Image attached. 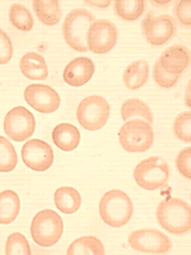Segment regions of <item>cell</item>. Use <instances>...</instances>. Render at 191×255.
<instances>
[{
  "instance_id": "obj_14",
  "label": "cell",
  "mask_w": 191,
  "mask_h": 255,
  "mask_svg": "<svg viewBox=\"0 0 191 255\" xmlns=\"http://www.w3.org/2000/svg\"><path fill=\"white\" fill-rule=\"evenodd\" d=\"M95 73V64L88 58H77L64 69L63 78L72 87H82L91 81Z\"/></svg>"
},
{
  "instance_id": "obj_31",
  "label": "cell",
  "mask_w": 191,
  "mask_h": 255,
  "mask_svg": "<svg viewBox=\"0 0 191 255\" xmlns=\"http://www.w3.org/2000/svg\"><path fill=\"white\" fill-rule=\"evenodd\" d=\"M13 56V45L3 29L0 28V64H6Z\"/></svg>"
},
{
  "instance_id": "obj_2",
  "label": "cell",
  "mask_w": 191,
  "mask_h": 255,
  "mask_svg": "<svg viewBox=\"0 0 191 255\" xmlns=\"http://www.w3.org/2000/svg\"><path fill=\"white\" fill-rule=\"evenodd\" d=\"M99 216L111 227H122L130 221L134 212L133 202L122 190L107 191L99 200Z\"/></svg>"
},
{
  "instance_id": "obj_28",
  "label": "cell",
  "mask_w": 191,
  "mask_h": 255,
  "mask_svg": "<svg viewBox=\"0 0 191 255\" xmlns=\"http://www.w3.org/2000/svg\"><path fill=\"white\" fill-rule=\"evenodd\" d=\"M174 131L179 139L184 142H191V113H181L174 123Z\"/></svg>"
},
{
  "instance_id": "obj_1",
  "label": "cell",
  "mask_w": 191,
  "mask_h": 255,
  "mask_svg": "<svg viewBox=\"0 0 191 255\" xmlns=\"http://www.w3.org/2000/svg\"><path fill=\"white\" fill-rule=\"evenodd\" d=\"M157 221L166 231L174 235H184L190 231L191 211L185 200L167 198L157 207Z\"/></svg>"
},
{
  "instance_id": "obj_12",
  "label": "cell",
  "mask_w": 191,
  "mask_h": 255,
  "mask_svg": "<svg viewBox=\"0 0 191 255\" xmlns=\"http://www.w3.org/2000/svg\"><path fill=\"white\" fill-rule=\"evenodd\" d=\"M27 104L42 114L55 113L60 108V96L46 84H29L24 91Z\"/></svg>"
},
{
  "instance_id": "obj_10",
  "label": "cell",
  "mask_w": 191,
  "mask_h": 255,
  "mask_svg": "<svg viewBox=\"0 0 191 255\" xmlns=\"http://www.w3.org/2000/svg\"><path fill=\"white\" fill-rule=\"evenodd\" d=\"M145 40L153 46H161L176 35V22L171 15L154 17L153 13H148L142 23Z\"/></svg>"
},
{
  "instance_id": "obj_3",
  "label": "cell",
  "mask_w": 191,
  "mask_h": 255,
  "mask_svg": "<svg viewBox=\"0 0 191 255\" xmlns=\"http://www.w3.org/2000/svg\"><path fill=\"white\" fill-rule=\"evenodd\" d=\"M95 20V15L86 9H74L67 15L63 32L64 38L72 49L79 52L88 51L87 35Z\"/></svg>"
},
{
  "instance_id": "obj_21",
  "label": "cell",
  "mask_w": 191,
  "mask_h": 255,
  "mask_svg": "<svg viewBox=\"0 0 191 255\" xmlns=\"http://www.w3.org/2000/svg\"><path fill=\"white\" fill-rule=\"evenodd\" d=\"M20 211V199L13 190L0 193V223L9 225L17 218Z\"/></svg>"
},
{
  "instance_id": "obj_16",
  "label": "cell",
  "mask_w": 191,
  "mask_h": 255,
  "mask_svg": "<svg viewBox=\"0 0 191 255\" xmlns=\"http://www.w3.org/2000/svg\"><path fill=\"white\" fill-rule=\"evenodd\" d=\"M20 72L26 78L33 81H44L49 76L46 61L37 52H27L19 61Z\"/></svg>"
},
{
  "instance_id": "obj_29",
  "label": "cell",
  "mask_w": 191,
  "mask_h": 255,
  "mask_svg": "<svg viewBox=\"0 0 191 255\" xmlns=\"http://www.w3.org/2000/svg\"><path fill=\"white\" fill-rule=\"evenodd\" d=\"M153 78L159 87L171 88L177 83L180 76H175V74H168V73H166L165 70L161 68L158 61H157L153 69Z\"/></svg>"
},
{
  "instance_id": "obj_25",
  "label": "cell",
  "mask_w": 191,
  "mask_h": 255,
  "mask_svg": "<svg viewBox=\"0 0 191 255\" xmlns=\"http://www.w3.org/2000/svg\"><path fill=\"white\" fill-rule=\"evenodd\" d=\"M9 19L13 26L20 31H31L33 27V17L29 9L22 4H13L9 9Z\"/></svg>"
},
{
  "instance_id": "obj_15",
  "label": "cell",
  "mask_w": 191,
  "mask_h": 255,
  "mask_svg": "<svg viewBox=\"0 0 191 255\" xmlns=\"http://www.w3.org/2000/svg\"><path fill=\"white\" fill-rule=\"evenodd\" d=\"M158 63L161 68L168 74L181 76L184 70L189 67L190 52L185 46L175 45L163 51L161 58L158 59Z\"/></svg>"
},
{
  "instance_id": "obj_22",
  "label": "cell",
  "mask_w": 191,
  "mask_h": 255,
  "mask_svg": "<svg viewBox=\"0 0 191 255\" xmlns=\"http://www.w3.org/2000/svg\"><path fill=\"white\" fill-rule=\"evenodd\" d=\"M33 9L38 19L46 26H55L61 19V8L58 0L33 1Z\"/></svg>"
},
{
  "instance_id": "obj_23",
  "label": "cell",
  "mask_w": 191,
  "mask_h": 255,
  "mask_svg": "<svg viewBox=\"0 0 191 255\" xmlns=\"http://www.w3.org/2000/svg\"><path fill=\"white\" fill-rule=\"evenodd\" d=\"M68 255H104V247L95 236H83L72 243L67 250Z\"/></svg>"
},
{
  "instance_id": "obj_8",
  "label": "cell",
  "mask_w": 191,
  "mask_h": 255,
  "mask_svg": "<svg viewBox=\"0 0 191 255\" xmlns=\"http://www.w3.org/2000/svg\"><path fill=\"white\" fill-rule=\"evenodd\" d=\"M127 244L133 250L144 254H166L172 248V243L167 235L152 229L131 232L127 238Z\"/></svg>"
},
{
  "instance_id": "obj_27",
  "label": "cell",
  "mask_w": 191,
  "mask_h": 255,
  "mask_svg": "<svg viewBox=\"0 0 191 255\" xmlns=\"http://www.w3.org/2000/svg\"><path fill=\"white\" fill-rule=\"evenodd\" d=\"M5 254L6 255H31V248L22 234L14 232L6 239L5 243Z\"/></svg>"
},
{
  "instance_id": "obj_9",
  "label": "cell",
  "mask_w": 191,
  "mask_h": 255,
  "mask_svg": "<svg viewBox=\"0 0 191 255\" xmlns=\"http://www.w3.org/2000/svg\"><path fill=\"white\" fill-rule=\"evenodd\" d=\"M35 116L22 106L12 109L4 119V131L14 142H22L35 133Z\"/></svg>"
},
{
  "instance_id": "obj_7",
  "label": "cell",
  "mask_w": 191,
  "mask_h": 255,
  "mask_svg": "<svg viewBox=\"0 0 191 255\" xmlns=\"http://www.w3.org/2000/svg\"><path fill=\"white\" fill-rule=\"evenodd\" d=\"M110 116V105L101 96H90L82 100L77 110V119L87 130H99Z\"/></svg>"
},
{
  "instance_id": "obj_5",
  "label": "cell",
  "mask_w": 191,
  "mask_h": 255,
  "mask_svg": "<svg viewBox=\"0 0 191 255\" xmlns=\"http://www.w3.org/2000/svg\"><path fill=\"white\" fill-rule=\"evenodd\" d=\"M63 220L56 212L44 209L38 212L31 223V235L37 245L50 248L55 245L63 235Z\"/></svg>"
},
{
  "instance_id": "obj_6",
  "label": "cell",
  "mask_w": 191,
  "mask_h": 255,
  "mask_svg": "<svg viewBox=\"0 0 191 255\" xmlns=\"http://www.w3.org/2000/svg\"><path fill=\"white\" fill-rule=\"evenodd\" d=\"M170 167L162 157H148L134 170V179L145 190H157L167 185Z\"/></svg>"
},
{
  "instance_id": "obj_18",
  "label": "cell",
  "mask_w": 191,
  "mask_h": 255,
  "mask_svg": "<svg viewBox=\"0 0 191 255\" xmlns=\"http://www.w3.org/2000/svg\"><path fill=\"white\" fill-rule=\"evenodd\" d=\"M55 206L65 215L76 213L82 206V197L79 191L70 186H61L55 191Z\"/></svg>"
},
{
  "instance_id": "obj_20",
  "label": "cell",
  "mask_w": 191,
  "mask_h": 255,
  "mask_svg": "<svg viewBox=\"0 0 191 255\" xmlns=\"http://www.w3.org/2000/svg\"><path fill=\"white\" fill-rule=\"evenodd\" d=\"M121 118L125 122L131 119H142L151 125L154 120L151 108L139 99H129L122 104Z\"/></svg>"
},
{
  "instance_id": "obj_4",
  "label": "cell",
  "mask_w": 191,
  "mask_h": 255,
  "mask_svg": "<svg viewBox=\"0 0 191 255\" xmlns=\"http://www.w3.org/2000/svg\"><path fill=\"white\" fill-rule=\"evenodd\" d=\"M119 142L126 152L148 151L154 142L153 128L142 119L127 120L119 131Z\"/></svg>"
},
{
  "instance_id": "obj_11",
  "label": "cell",
  "mask_w": 191,
  "mask_h": 255,
  "mask_svg": "<svg viewBox=\"0 0 191 255\" xmlns=\"http://www.w3.org/2000/svg\"><path fill=\"white\" fill-rule=\"evenodd\" d=\"M117 41V29L107 19L95 20L87 35L88 50L96 54H106L115 47Z\"/></svg>"
},
{
  "instance_id": "obj_19",
  "label": "cell",
  "mask_w": 191,
  "mask_h": 255,
  "mask_svg": "<svg viewBox=\"0 0 191 255\" xmlns=\"http://www.w3.org/2000/svg\"><path fill=\"white\" fill-rule=\"evenodd\" d=\"M149 76V65L145 60H136L129 64L124 72V83L129 90L143 87Z\"/></svg>"
},
{
  "instance_id": "obj_26",
  "label": "cell",
  "mask_w": 191,
  "mask_h": 255,
  "mask_svg": "<svg viewBox=\"0 0 191 255\" xmlns=\"http://www.w3.org/2000/svg\"><path fill=\"white\" fill-rule=\"evenodd\" d=\"M17 162V152L10 140L0 136V172L13 171Z\"/></svg>"
},
{
  "instance_id": "obj_24",
  "label": "cell",
  "mask_w": 191,
  "mask_h": 255,
  "mask_svg": "<svg viewBox=\"0 0 191 255\" xmlns=\"http://www.w3.org/2000/svg\"><path fill=\"white\" fill-rule=\"evenodd\" d=\"M144 0H117L115 1L116 14L125 20H135L143 14Z\"/></svg>"
},
{
  "instance_id": "obj_13",
  "label": "cell",
  "mask_w": 191,
  "mask_h": 255,
  "mask_svg": "<svg viewBox=\"0 0 191 255\" xmlns=\"http://www.w3.org/2000/svg\"><path fill=\"white\" fill-rule=\"evenodd\" d=\"M22 161L33 171H46L54 162V152L44 140L31 139L22 147Z\"/></svg>"
},
{
  "instance_id": "obj_17",
  "label": "cell",
  "mask_w": 191,
  "mask_h": 255,
  "mask_svg": "<svg viewBox=\"0 0 191 255\" xmlns=\"http://www.w3.org/2000/svg\"><path fill=\"white\" fill-rule=\"evenodd\" d=\"M52 140L61 151H74L81 142V133L74 125L64 123V124H59L54 129Z\"/></svg>"
},
{
  "instance_id": "obj_30",
  "label": "cell",
  "mask_w": 191,
  "mask_h": 255,
  "mask_svg": "<svg viewBox=\"0 0 191 255\" xmlns=\"http://www.w3.org/2000/svg\"><path fill=\"white\" fill-rule=\"evenodd\" d=\"M177 170L184 177L191 179V148H184L176 157Z\"/></svg>"
},
{
  "instance_id": "obj_32",
  "label": "cell",
  "mask_w": 191,
  "mask_h": 255,
  "mask_svg": "<svg viewBox=\"0 0 191 255\" xmlns=\"http://www.w3.org/2000/svg\"><path fill=\"white\" fill-rule=\"evenodd\" d=\"M176 17L181 24L189 27L191 24V4L190 1H179L176 6Z\"/></svg>"
}]
</instances>
